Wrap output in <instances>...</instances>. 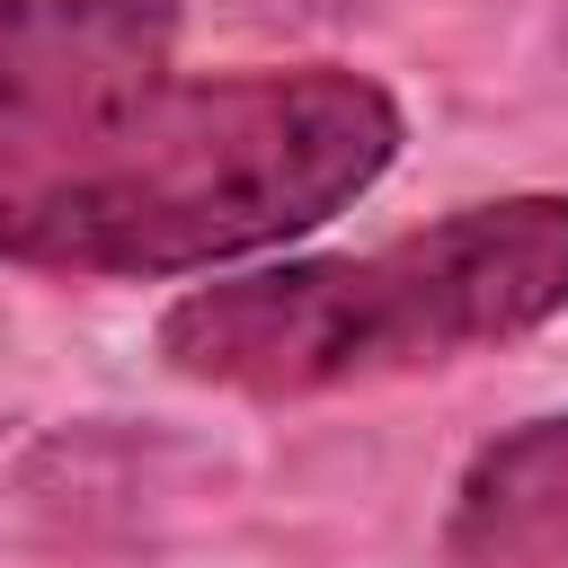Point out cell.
Masks as SVG:
<instances>
[{
	"label": "cell",
	"instance_id": "1",
	"mask_svg": "<svg viewBox=\"0 0 568 568\" xmlns=\"http://www.w3.org/2000/svg\"><path fill=\"white\" fill-rule=\"evenodd\" d=\"M399 142V98L346 62L178 71L80 151L0 186V266L98 284L213 275L373 195Z\"/></svg>",
	"mask_w": 568,
	"mask_h": 568
},
{
	"label": "cell",
	"instance_id": "2",
	"mask_svg": "<svg viewBox=\"0 0 568 568\" xmlns=\"http://www.w3.org/2000/svg\"><path fill=\"white\" fill-rule=\"evenodd\" d=\"M568 311V195L462 204L355 257L213 275L160 311V364L240 399H320L515 346Z\"/></svg>",
	"mask_w": 568,
	"mask_h": 568
},
{
	"label": "cell",
	"instance_id": "4",
	"mask_svg": "<svg viewBox=\"0 0 568 568\" xmlns=\"http://www.w3.org/2000/svg\"><path fill=\"white\" fill-rule=\"evenodd\" d=\"M453 568H568V408L506 426L470 453L453 515H444Z\"/></svg>",
	"mask_w": 568,
	"mask_h": 568
},
{
	"label": "cell",
	"instance_id": "3",
	"mask_svg": "<svg viewBox=\"0 0 568 568\" xmlns=\"http://www.w3.org/2000/svg\"><path fill=\"white\" fill-rule=\"evenodd\" d=\"M186 0H0V186L178 80Z\"/></svg>",
	"mask_w": 568,
	"mask_h": 568
}]
</instances>
